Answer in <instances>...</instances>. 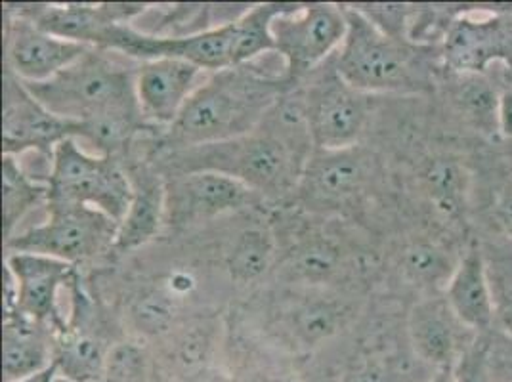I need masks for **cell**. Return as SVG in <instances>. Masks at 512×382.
<instances>
[{
  "label": "cell",
  "mask_w": 512,
  "mask_h": 382,
  "mask_svg": "<svg viewBox=\"0 0 512 382\" xmlns=\"http://www.w3.org/2000/svg\"><path fill=\"white\" fill-rule=\"evenodd\" d=\"M501 69H503V67H501ZM503 73H505V77L512 83V71H505V69H503Z\"/></svg>",
  "instance_id": "obj_37"
},
{
  "label": "cell",
  "mask_w": 512,
  "mask_h": 382,
  "mask_svg": "<svg viewBox=\"0 0 512 382\" xmlns=\"http://www.w3.org/2000/svg\"><path fill=\"white\" fill-rule=\"evenodd\" d=\"M425 382H457V379H455L453 367H448V369L430 371V375H428V379Z\"/></svg>",
  "instance_id": "obj_34"
},
{
  "label": "cell",
  "mask_w": 512,
  "mask_h": 382,
  "mask_svg": "<svg viewBox=\"0 0 512 382\" xmlns=\"http://www.w3.org/2000/svg\"><path fill=\"white\" fill-rule=\"evenodd\" d=\"M165 176V226L186 230L255 207L262 197L234 178L209 172H172Z\"/></svg>",
  "instance_id": "obj_11"
},
{
  "label": "cell",
  "mask_w": 512,
  "mask_h": 382,
  "mask_svg": "<svg viewBox=\"0 0 512 382\" xmlns=\"http://www.w3.org/2000/svg\"><path fill=\"white\" fill-rule=\"evenodd\" d=\"M276 253L274 235L266 228H247L235 237L228 253V270L237 283H253L264 276Z\"/></svg>",
  "instance_id": "obj_28"
},
{
  "label": "cell",
  "mask_w": 512,
  "mask_h": 382,
  "mask_svg": "<svg viewBox=\"0 0 512 382\" xmlns=\"http://www.w3.org/2000/svg\"><path fill=\"white\" fill-rule=\"evenodd\" d=\"M2 155L23 157L39 153L52 157L64 140H81L83 125L54 115L31 94L22 81L4 69Z\"/></svg>",
  "instance_id": "obj_12"
},
{
  "label": "cell",
  "mask_w": 512,
  "mask_h": 382,
  "mask_svg": "<svg viewBox=\"0 0 512 382\" xmlns=\"http://www.w3.org/2000/svg\"><path fill=\"white\" fill-rule=\"evenodd\" d=\"M453 371L457 382H493L482 335H478L463 358L457 361Z\"/></svg>",
  "instance_id": "obj_31"
},
{
  "label": "cell",
  "mask_w": 512,
  "mask_h": 382,
  "mask_svg": "<svg viewBox=\"0 0 512 382\" xmlns=\"http://www.w3.org/2000/svg\"><path fill=\"white\" fill-rule=\"evenodd\" d=\"M444 295L455 316L474 333L482 335L495 329V300L488 264L476 235H472L459 266L449 277Z\"/></svg>",
  "instance_id": "obj_20"
},
{
  "label": "cell",
  "mask_w": 512,
  "mask_h": 382,
  "mask_svg": "<svg viewBox=\"0 0 512 382\" xmlns=\"http://www.w3.org/2000/svg\"><path fill=\"white\" fill-rule=\"evenodd\" d=\"M299 85L314 149H344L362 144L371 123L375 96L348 85L333 60Z\"/></svg>",
  "instance_id": "obj_8"
},
{
  "label": "cell",
  "mask_w": 512,
  "mask_h": 382,
  "mask_svg": "<svg viewBox=\"0 0 512 382\" xmlns=\"http://www.w3.org/2000/svg\"><path fill=\"white\" fill-rule=\"evenodd\" d=\"M348 31L333 58L339 75L369 96H434L444 75L440 48L396 39L346 4Z\"/></svg>",
  "instance_id": "obj_3"
},
{
  "label": "cell",
  "mask_w": 512,
  "mask_h": 382,
  "mask_svg": "<svg viewBox=\"0 0 512 382\" xmlns=\"http://www.w3.org/2000/svg\"><path fill=\"white\" fill-rule=\"evenodd\" d=\"M4 14V65L25 85L54 79L92 48L50 35L8 8H4Z\"/></svg>",
  "instance_id": "obj_13"
},
{
  "label": "cell",
  "mask_w": 512,
  "mask_h": 382,
  "mask_svg": "<svg viewBox=\"0 0 512 382\" xmlns=\"http://www.w3.org/2000/svg\"><path fill=\"white\" fill-rule=\"evenodd\" d=\"M146 381V358L142 350L130 342L113 344L107 356L106 371L100 382Z\"/></svg>",
  "instance_id": "obj_29"
},
{
  "label": "cell",
  "mask_w": 512,
  "mask_h": 382,
  "mask_svg": "<svg viewBox=\"0 0 512 382\" xmlns=\"http://www.w3.org/2000/svg\"><path fill=\"white\" fill-rule=\"evenodd\" d=\"M88 302L81 289L73 291V316L64 329L56 331L54 375L73 382H100L107 356L113 348L100 333L90 329Z\"/></svg>",
  "instance_id": "obj_19"
},
{
  "label": "cell",
  "mask_w": 512,
  "mask_h": 382,
  "mask_svg": "<svg viewBox=\"0 0 512 382\" xmlns=\"http://www.w3.org/2000/svg\"><path fill=\"white\" fill-rule=\"evenodd\" d=\"M4 272L16 285V312L56 331L64 329L67 319L60 314V293L75 283V266L52 256L6 253Z\"/></svg>",
  "instance_id": "obj_16"
},
{
  "label": "cell",
  "mask_w": 512,
  "mask_h": 382,
  "mask_svg": "<svg viewBox=\"0 0 512 382\" xmlns=\"http://www.w3.org/2000/svg\"><path fill=\"white\" fill-rule=\"evenodd\" d=\"M440 54L448 73H490L495 64L512 71V4H470L451 23Z\"/></svg>",
  "instance_id": "obj_10"
},
{
  "label": "cell",
  "mask_w": 512,
  "mask_h": 382,
  "mask_svg": "<svg viewBox=\"0 0 512 382\" xmlns=\"http://www.w3.org/2000/svg\"><path fill=\"white\" fill-rule=\"evenodd\" d=\"M119 224L92 207L48 203L41 224L27 226L4 241L6 253H35L71 266L113 253Z\"/></svg>",
  "instance_id": "obj_7"
},
{
  "label": "cell",
  "mask_w": 512,
  "mask_h": 382,
  "mask_svg": "<svg viewBox=\"0 0 512 382\" xmlns=\"http://www.w3.org/2000/svg\"><path fill=\"white\" fill-rule=\"evenodd\" d=\"M493 382H512V337L497 327L482 333Z\"/></svg>",
  "instance_id": "obj_30"
},
{
  "label": "cell",
  "mask_w": 512,
  "mask_h": 382,
  "mask_svg": "<svg viewBox=\"0 0 512 382\" xmlns=\"http://www.w3.org/2000/svg\"><path fill=\"white\" fill-rule=\"evenodd\" d=\"M48 205V184L25 169L22 159L2 155V230L4 241L20 232L23 220Z\"/></svg>",
  "instance_id": "obj_23"
},
{
  "label": "cell",
  "mask_w": 512,
  "mask_h": 382,
  "mask_svg": "<svg viewBox=\"0 0 512 382\" xmlns=\"http://www.w3.org/2000/svg\"><path fill=\"white\" fill-rule=\"evenodd\" d=\"M490 274L495 300V327L512 337V245L501 235L476 228Z\"/></svg>",
  "instance_id": "obj_26"
},
{
  "label": "cell",
  "mask_w": 512,
  "mask_h": 382,
  "mask_svg": "<svg viewBox=\"0 0 512 382\" xmlns=\"http://www.w3.org/2000/svg\"><path fill=\"white\" fill-rule=\"evenodd\" d=\"M48 382H73V381H67V379H62V377H58V375H52V379Z\"/></svg>",
  "instance_id": "obj_36"
},
{
  "label": "cell",
  "mask_w": 512,
  "mask_h": 382,
  "mask_svg": "<svg viewBox=\"0 0 512 382\" xmlns=\"http://www.w3.org/2000/svg\"><path fill=\"white\" fill-rule=\"evenodd\" d=\"M8 10L29 18L43 31L65 41L98 48L109 27L138 22L148 4H6Z\"/></svg>",
  "instance_id": "obj_17"
},
{
  "label": "cell",
  "mask_w": 512,
  "mask_h": 382,
  "mask_svg": "<svg viewBox=\"0 0 512 382\" xmlns=\"http://www.w3.org/2000/svg\"><path fill=\"white\" fill-rule=\"evenodd\" d=\"M207 73L197 65L159 58L138 65L136 102L148 127L171 128Z\"/></svg>",
  "instance_id": "obj_18"
},
{
  "label": "cell",
  "mask_w": 512,
  "mask_h": 382,
  "mask_svg": "<svg viewBox=\"0 0 512 382\" xmlns=\"http://www.w3.org/2000/svg\"><path fill=\"white\" fill-rule=\"evenodd\" d=\"M406 339L411 354L425 367L448 369L478 339V333L469 329L449 306L442 293H428L417 298L406 318Z\"/></svg>",
  "instance_id": "obj_14"
},
{
  "label": "cell",
  "mask_w": 512,
  "mask_h": 382,
  "mask_svg": "<svg viewBox=\"0 0 512 382\" xmlns=\"http://www.w3.org/2000/svg\"><path fill=\"white\" fill-rule=\"evenodd\" d=\"M499 83V107H497V128L501 142L512 146V83L505 77L503 69Z\"/></svg>",
  "instance_id": "obj_32"
},
{
  "label": "cell",
  "mask_w": 512,
  "mask_h": 382,
  "mask_svg": "<svg viewBox=\"0 0 512 382\" xmlns=\"http://www.w3.org/2000/svg\"><path fill=\"white\" fill-rule=\"evenodd\" d=\"M346 319V304L323 295L300 298L285 312L287 333L302 348H314L331 339Z\"/></svg>",
  "instance_id": "obj_24"
},
{
  "label": "cell",
  "mask_w": 512,
  "mask_h": 382,
  "mask_svg": "<svg viewBox=\"0 0 512 382\" xmlns=\"http://www.w3.org/2000/svg\"><path fill=\"white\" fill-rule=\"evenodd\" d=\"M121 54L90 48L54 79L23 85L54 115L73 123L107 117H142L136 102L138 65L119 60Z\"/></svg>",
  "instance_id": "obj_4"
},
{
  "label": "cell",
  "mask_w": 512,
  "mask_h": 382,
  "mask_svg": "<svg viewBox=\"0 0 512 382\" xmlns=\"http://www.w3.org/2000/svg\"><path fill=\"white\" fill-rule=\"evenodd\" d=\"M132 197L119 222L113 253L125 255L148 245L165 226V176L150 165L128 169Z\"/></svg>",
  "instance_id": "obj_21"
},
{
  "label": "cell",
  "mask_w": 512,
  "mask_h": 382,
  "mask_svg": "<svg viewBox=\"0 0 512 382\" xmlns=\"http://www.w3.org/2000/svg\"><path fill=\"white\" fill-rule=\"evenodd\" d=\"M274 375H278V371H274L270 367H266V369L258 367V369L251 371V373L247 371V375H239V382H287L285 375L279 377V379H276Z\"/></svg>",
  "instance_id": "obj_33"
},
{
  "label": "cell",
  "mask_w": 512,
  "mask_h": 382,
  "mask_svg": "<svg viewBox=\"0 0 512 382\" xmlns=\"http://www.w3.org/2000/svg\"><path fill=\"white\" fill-rule=\"evenodd\" d=\"M132 184L115 157L98 155L69 138L52 153L48 203L85 205L107 214L117 224L127 213Z\"/></svg>",
  "instance_id": "obj_6"
},
{
  "label": "cell",
  "mask_w": 512,
  "mask_h": 382,
  "mask_svg": "<svg viewBox=\"0 0 512 382\" xmlns=\"http://www.w3.org/2000/svg\"><path fill=\"white\" fill-rule=\"evenodd\" d=\"M501 73H448L444 71L436 94L446 102L453 134L470 144H499L497 107ZM505 144V142H503Z\"/></svg>",
  "instance_id": "obj_15"
},
{
  "label": "cell",
  "mask_w": 512,
  "mask_h": 382,
  "mask_svg": "<svg viewBox=\"0 0 512 382\" xmlns=\"http://www.w3.org/2000/svg\"><path fill=\"white\" fill-rule=\"evenodd\" d=\"M346 31V8L341 4H289L272 23L276 54L283 60L287 79L300 85L333 60Z\"/></svg>",
  "instance_id": "obj_9"
},
{
  "label": "cell",
  "mask_w": 512,
  "mask_h": 382,
  "mask_svg": "<svg viewBox=\"0 0 512 382\" xmlns=\"http://www.w3.org/2000/svg\"><path fill=\"white\" fill-rule=\"evenodd\" d=\"M383 159L363 144L344 149H314L293 195L302 211L318 216L362 209L383 184Z\"/></svg>",
  "instance_id": "obj_5"
},
{
  "label": "cell",
  "mask_w": 512,
  "mask_h": 382,
  "mask_svg": "<svg viewBox=\"0 0 512 382\" xmlns=\"http://www.w3.org/2000/svg\"><path fill=\"white\" fill-rule=\"evenodd\" d=\"M314 151L299 85L291 88L260 127L228 142L161 153L165 174L220 172L268 201L293 197L302 170Z\"/></svg>",
  "instance_id": "obj_1"
},
{
  "label": "cell",
  "mask_w": 512,
  "mask_h": 382,
  "mask_svg": "<svg viewBox=\"0 0 512 382\" xmlns=\"http://www.w3.org/2000/svg\"><path fill=\"white\" fill-rule=\"evenodd\" d=\"M56 329L20 312L4 314L2 369L4 382H22L52 369Z\"/></svg>",
  "instance_id": "obj_22"
},
{
  "label": "cell",
  "mask_w": 512,
  "mask_h": 382,
  "mask_svg": "<svg viewBox=\"0 0 512 382\" xmlns=\"http://www.w3.org/2000/svg\"><path fill=\"white\" fill-rule=\"evenodd\" d=\"M255 64L207 73L174 125L165 130L161 153L228 142L260 127L279 98L297 85L285 71L264 73Z\"/></svg>",
  "instance_id": "obj_2"
},
{
  "label": "cell",
  "mask_w": 512,
  "mask_h": 382,
  "mask_svg": "<svg viewBox=\"0 0 512 382\" xmlns=\"http://www.w3.org/2000/svg\"><path fill=\"white\" fill-rule=\"evenodd\" d=\"M285 2L251 4L234 22V67L255 64L266 54H276L272 23L287 8Z\"/></svg>",
  "instance_id": "obj_25"
},
{
  "label": "cell",
  "mask_w": 512,
  "mask_h": 382,
  "mask_svg": "<svg viewBox=\"0 0 512 382\" xmlns=\"http://www.w3.org/2000/svg\"><path fill=\"white\" fill-rule=\"evenodd\" d=\"M52 375H54V367H52V369H48L46 373H41V375H37V377H31V379H27V381L22 382H48L52 379Z\"/></svg>",
  "instance_id": "obj_35"
},
{
  "label": "cell",
  "mask_w": 512,
  "mask_h": 382,
  "mask_svg": "<svg viewBox=\"0 0 512 382\" xmlns=\"http://www.w3.org/2000/svg\"><path fill=\"white\" fill-rule=\"evenodd\" d=\"M344 264L342 249L325 235H310L300 239L287 260V270L293 279L310 287L329 283Z\"/></svg>",
  "instance_id": "obj_27"
}]
</instances>
